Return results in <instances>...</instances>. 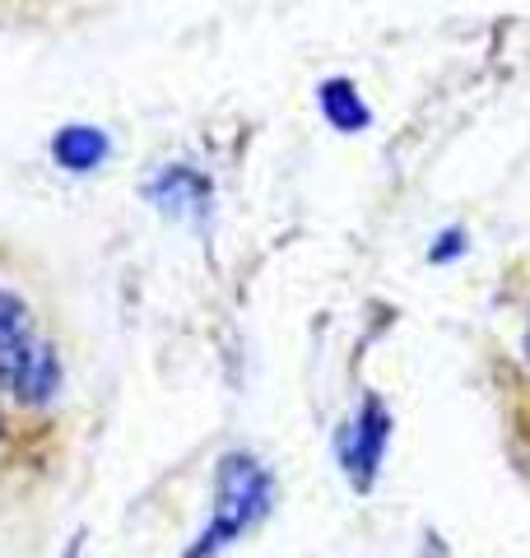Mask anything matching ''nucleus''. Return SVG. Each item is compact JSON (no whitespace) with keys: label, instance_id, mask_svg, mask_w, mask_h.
<instances>
[{"label":"nucleus","instance_id":"1","mask_svg":"<svg viewBox=\"0 0 530 558\" xmlns=\"http://www.w3.org/2000/svg\"><path fill=\"white\" fill-rule=\"evenodd\" d=\"M270 470L246 451H228L219 461L215 475V512H209V526L201 531V539L186 549V558H215L224 545H233L242 531H252L256 521L270 512Z\"/></svg>","mask_w":530,"mask_h":558},{"label":"nucleus","instance_id":"2","mask_svg":"<svg viewBox=\"0 0 530 558\" xmlns=\"http://www.w3.org/2000/svg\"><path fill=\"white\" fill-rule=\"evenodd\" d=\"M386 442H392V414H386L377 396H368L340 438V461H345V475L353 488H373L382 457H386Z\"/></svg>","mask_w":530,"mask_h":558},{"label":"nucleus","instance_id":"3","mask_svg":"<svg viewBox=\"0 0 530 558\" xmlns=\"http://www.w3.org/2000/svg\"><path fill=\"white\" fill-rule=\"evenodd\" d=\"M47 349V340L33 336V322H28V307L20 293L0 289V391L20 396V387L28 381L33 363Z\"/></svg>","mask_w":530,"mask_h":558},{"label":"nucleus","instance_id":"4","mask_svg":"<svg viewBox=\"0 0 530 558\" xmlns=\"http://www.w3.org/2000/svg\"><path fill=\"white\" fill-rule=\"evenodd\" d=\"M51 159H57L65 172H94L103 159H108V135L98 126H65L51 140Z\"/></svg>","mask_w":530,"mask_h":558},{"label":"nucleus","instance_id":"5","mask_svg":"<svg viewBox=\"0 0 530 558\" xmlns=\"http://www.w3.org/2000/svg\"><path fill=\"white\" fill-rule=\"evenodd\" d=\"M316 102H322V117L330 121V131H340V135H359L373 121V112L363 108V98L349 80H326L316 89Z\"/></svg>","mask_w":530,"mask_h":558},{"label":"nucleus","instance_id":"6","mask_svg":"<svg viewBox=\"0 0 530 558\" xmlns=\"http://www.w3.org/2000/svg\"><path fill=\"white\" fill-rule=\"evenodd\" d=\"M149 196L154 201H168V209H196V215H201L205 201H209V186H205V178H196V172L168 168L164 178L149 186Z\"/></svg>","mask_w":530,"mask_h":558},{"label":"nucleus","instance_id":"7","mask_svg":"<svg viewBox=\"0 0 530 558\" xmlns=\"http://www.w3.org/2000/svg\"><path fill=\"white\" fill-rule=\"evenodd\" d=\"M456 252H461V233L451 229V233H442V238H437V247H433L429 256H433V260H451Z\"/></svg>","mask_w":530,"mask_h":558},{"label":"nucleus","instance_id":"8","mask_svg":"<svg viewBox=\"0 0 530 558\" xmlns=\"http://www.w3.org/2000/svg\"><path fill=\"white\" fill-rule=\"evenodd\" d=\"M65 558H80V539H75V545H70V554Z\"/></svg>","mask_w":530,"mask_h":558},{"label":"nucleus","instance_id":"9","mask_svg":"<svg viewBox=\"0 0 530 558\" xmlns=\"http://www.w3.org/2000/svg\"><path fill=\"white\" fill-rule=\"evenodd\" d=\"M526 359H530V326H526Z\"/></svg>","mask_w":530,"mask_h":558},{"label":"nucleus","instance_id":"10","mask_svg":"<svg viewBox=\"0 0 530 558\" xmlns=\"http://www.w3.org/2000/svg\"><path fill=\"white\" fill-rule=\"evenodd\" d=\"M0 428H5V424H0Z\"/></svg>","mask_w":530,"mask_h":558}]
</instances>
